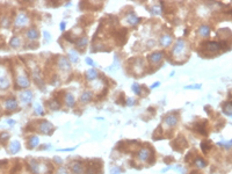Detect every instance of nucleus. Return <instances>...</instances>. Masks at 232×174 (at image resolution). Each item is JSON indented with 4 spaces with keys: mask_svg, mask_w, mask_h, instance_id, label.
<instances>
[{
    "mask_svg": "<svg viewBox=\"0 0 232 174\" xmlns=\"http://www.w3.org/2000/svg\"><path fill=\"white\" fill-rule=\"evenodd\" d=\"M64 101H65V104H66L67 107H71V108L74 106V104H76V99H74L73 94H71V93H66V94H65Z\"/></svg>",
    "mask_w": 232,
    "mask_h": 174,
    "instance_id": "nucleus-20",
    "label": "nucleus"
},
{
    "mask_svg": "<svg viewBox=\"0 0 232 174\" xmlns=\"http://www.w3.org/2000/svg\"><path fill=\"white\" fill-rule=\"evenodd\" d=\"M195 165H196V167H198V168H204L205 166H207V163H205L202 158H198V157H197L196 159H195Z\"/></svg>",
    "mask_w": 232,
    "mask_h": 174,
    "instance_id": "nucleus-29",
    "label": "nucleus"
},
{
    "mask_svg": "<svg viewBox=\"0 0 232 174\" xmlns=\"http://www.w3.org/2000/svg\"><path fill=\"white\" fill-rule=\"evenodd\" d=\"M186 51H187V46H186V42H185V40L179 38L178 41H177V43H175V45H174V48L172 49V53H173V56H175V57H180V56L185 55Z\"/></svg>",
    "mask_w": 232,
    "mask_h": 174,
    "instance_id": "nucleus-2",
    "label": "nucleus"
},
{
    "mask_svg": "<svg viewBox=\"0 0 232 174\" xmlns=\"http://www.w3.org/2000/svg\"><path fill=\"white\" fill-rule=\"evenodd\" d=\"M9 85H10V82H9V79L7 78V76L1 74L0 76V89H7Z\"/></svg>",
    "mask_w": 232,
    "mask_h": 174,
    "instance_id": "nucleus-19",
    "label": "nucleus"
},
{
    "mask_svg": "<svg viewBox=\"0 0 232 174\" xmlns=\"http://www.w3.org/2000/svg\"><path fill=\"white\" fill-rule=\"evenodd\" d=\"M88 42V40H87V37H81L78 40V42H77V45L79 46V48H84L86 44Z\"/></svg>",
    "mask_w": 232,
    "mask_h": 174,
    "instance_id": "nucleus-32",
    "label": "nucleus"
},
{
    "mask_svg": "<svg viewBox=\"0 0 232 174\" xmlns=\"http://www.w3.org/2000/svg\"><path fill=\"white\" fill-rule=\"evenodd\" d=\"M38 130L42 134H45V135H51L52 134V130H54V125L48 121H43L40 123L38 125Z\"/></svg>",
    "mask_w": 232,
    "mask_h": 174,
    "instance_id": "nucleus-6",
    "label": "nucleus"
},
{
    "mask_svg": "<svg viewBox=\"0 0 232 174\" xmlns=\"http://www.w3.org/2000/svg\"><path fill=\"white\" fill-rule=\"evenodd\" d=\"M28 21H29V17L26 13H23V12H21V13H19L16 17H15V20H14V25L16 27H23L26 26L28 23Z\"/></svg>",
    "mask_w": 232,
    "mask_h": 174,
    "instance_id": "nucleus-5",
    "label": "nucleus"
},
{
    "mask_svg": "<svg viewBox=\"0 0 232 174\" xmlns=\"http://www.w3.org/2000/svg\"><path fill=\"white\" fill-rule=\"evenodd\" d=\"M28 165H29V168L30 171L34 174H45L46 172L50 171L49 168V164L45 163V161H37L35 159H29L28 160Z\"/></svg>",
    "mask_w": 232,
    "mask_h": 174,
    "instance_id": "nucleus-1",
    "label": "nucleus"
},
{
    "mask_svg": "<svg viewBox=\"0 0 232 174\" xmlns=\"http://www.w3.org/2000/svg\"><path fill=\"white\" fill-rule=\"evenodd\" d=\"M159 85H160V82H159V81H157V82H154V84L152 85L151 88L152 89H153V88H157V87H159Z\"/></svg>",
    "mask_w": 232,
    "mask_h": 174,
    "instance_id": "nucleus-46",
    "label": "nucleus"
},
{
    "mask_svg": "<svg viewBox=\"0 0 232 174\" xmlns=\"http://www.w3.org/2000/svg\"><path fill=\"white\" fill-rule=\"evenodd\" d=\"M194 129L197 131V132H200V134H202V135H207V129H205V122H200V123H196L195 124V127H194Z\"/></svg>",
    "mask_w": 232,
    "mask_h": 174,
    "instance_id": "nucleus-22",
    "label": "nucleus"
},
{
    "mask_svg": "<svg viewBox=\"0 0 232 174\" xmlns=\"http://www.w3.org/2000/svg\"><path fill=\"white\" fill-rule=\"evenodd\" d=\"M55 161H56L57 164H63L62 158H59V157H55Z\"/></svg>",
    "mask_w": 232,
    "mask_h": 174,
    "instance_id": "nucleus-44",
    "label": "nucleus"
},
{
    "mask_svg": "<svg viewBox=\"0 0 232 174\" xmlns=\"http://www.w3.org/2000/svg\"><path fill=\"white\" fill-rule=\"evenodd\" d=\"M69 59L73 63H77L78 59H79V55H78V52L76 51V50H70L69 51Z\"/></svg>",
    "mask_w": 232,
    "mask_h": 174,
    "instance_id": "nucleus-25",
    "label": "nucleus"
},
{
    "mask_svg": "<svg viewBox=\"0 0 232 174\" xmlns=\"http://www.w3.org/2000/svg\"><path fill=\"white\" fill-rule=\"evenodd\" d=\"M20 100H21V102H23L25 104H30L31 100H33V92H30V91H25V92H22V93L20 94Z\"/></svg>",
    "mask_w": 232,
    "mask_h": 174,
    "instance_id": "nucleus-11",
    "label": "nucleus"
},
{
    "mask_svg": "<svg viewBox=\"0 0 232 174\" xmlns=\"http://www.w3.org/2000/svg\"><path fill=\"white\" fill-rule=\"evenodd\" d=\"M125 20H126V22H128L129 25H131V26H136V25H138V23L141 22V19H139L138 16H136L134 13L128 14Z\"/></svg>",
    "mask_w": 232,
    "mask_h": 174,
    "instance_id": "nucleus-15",
    "label": "nucleus"
},
{
    "mask_svg": "<svg viewBox=\"0 0 232 174\" xmlns=\"http://www.w3.org/2000/svg\"><path fill=\"white\" fill-rule=\"evenodd\" d=\"M84 170H85V167L79 161H74V163L71 164V171L74 174H82L84 173Z\"/></svg>",
    "mask_w": 232,
    "mask_h": 174,
    "instance_id": "nucleus-13",
    "label": "nucleus"
},
{
    "mask_svg": "<svg viewBox=\"0 0 232 174\" xmlns=\"http://www.w3.org/2000/svg\"><path fill=\"white\" fill-rule=\"evenodd\" d=\"M218 145H221V146H224V148H229L232 146V139L230 142H218Z\"/></svg>",
    "mask_w": 232,
    "mask_h": 174,
    "instance_id": "nucleus-35",
    "label": "nucleus"
},
{
    "mask_svg": "<svg viewBox=\"0 0 232 174\" xmlns=\"http://www.w3.org/2000/svg\"><path fill=\"white\" fill-rule=\"evenodd\" d=\"M58 68L62 70V71H69V70L71 69L69 59L66 57H64V56H61L58 58Z\"/></svg>",
    "mask_w": 232,
    "mask_h": 174,
    "instance_id": "nucleus-10",
    "label": "nucleus"
},
{
    "mask_svg": "<svg viewBox=\"0 0 232 174\" xmlns=\"http://www.w3.org/2000/svg\"><path fill=\"white\" fill-rule=\"evenodd\" d=\"M98 77V72L94 69H89L87 72H86V78L88 80H94V79Z\"/></svg>",
    "mask_w": 232,
    "mask_h": 174,
    "instance_id": "nucleus-26",
    "label": "nucleus"
},
{
    "mask_svg": "<svg viewBox=\"0 0 232 174\" xmlns=\"http://www.w3.org/2000/svg\"><path fill=\"white\" fill-rule=\"evenodd\" d=\"M34 109H35V113H36V114H38V115H43V114H44L43 107H42L41 104H38V102L34 104Z\"/></svg>",
    "mask_w": 232,
    "mask_h": 174,
    "instance_id": "nucleus-30",
    "label": "nucleus"
},
{
    "mask_svg": "<svg viewBox=\"0 0 232 174\" xmlns=\"http://www.w3.org/2000/svg\"><path fill=\"white\" fill-rule=\"evenodd\" d=\"M174 170L178 171V172H180L181 174H185V171H183L182 167H180V166H174Z\"/></svg>",
    "mask_w": 232,
    "mask_h": 174,
    "instance_id": "nucleus-41",
    "label": "nucleus"
},
{
    "mask_svg": "<svg viewBox=\"0 0 232 174\" xmlns=\"http://www.w3.org/2000/svg\"><path fill=\"white\" fill-rule=\"evenodd\" d=\"M9 45H10L12 48H19V46L21 45V40H20L19 37H16V36H14V37L10 38Z\"/></svg>",
    "mask_w": 232,
    "mask_h": 174,
    "instance_id": "nucleus-27",
    "label": "nucleus"
},
{
    "mask_svg": "<svg viewBox=\"0 0 232 174\" xmlns=\"http://www.w3.org/2000/svg\"><path fill=\"white\" fill-rule=\"evenodd\" d=\"M16 84H18L19 87H28L30 81L28 79L27 74L25 72H21V73H18L16 74Z\"/></svg>",
    "mask_w": 232,
    "mask_h": 174,
    "instance_id": "nucleus-7",
    "label": "nucleus"
},
{
    "mask_svg": "<svg viewBox=\"0 0 232 174\" xmlns=\"http://www.w3.org/2000/svg\"><path fill=\"white\" fill-rule=\"evenodd\" d=\"M151 156H152V152L149 150V148H141L139 150V152H138V160H141V161H147L149 159H151Z\"/></svg>",
    "mask_w": 232,
    "mask_h": 174,
    "instance_id": "nucleus-9",
    "label": "nucleus"
},
{
    "mask_svg": "<svg viewBox=\"0 0 232 174\" xmlns=\"http://www.w3.org/2000/svg\"><path fill=\"white\" fill-rule=\"evenodd\" d=\"M135 102H136V101H135V99H132V98H129V99L126 100V104H128V106H132Z\"/></svg>",
    "mask_w": 232,
    "mask_h": 174,
    "instance_id": "nucleus-40",
    "label": "nucleus"
},
{
    "mask_svg": "<svg viewBox=\"0 0 232 174\" xmlns=\"http://www.w3.org/2000/svg\"><path fill=\"white\" fill-rule=\"evenodd\" d=\"M86 63H87L88 65H91V66H93V65H94V63H93V61H92V59H91L89 57H87V58H86Z\"/></svg>",
    "mask_w": 232,
    "mask_h": 174,
    "instance_id": "nucleus-45",
    "label": "nucleus"
},
{
    "mask_svg": "<svg viewBox=\"0 0 232 174\" xmlns=\"http://www.w3.org/2000/svg\"><path fill=\"white\" fill-rule=\"evenodd\" d=\"M198 34L201 35V36H203V37L209 36V34H210V27L207 26V25L200 26V28H198Z\"/></svg>",
    "mask_w": 232,
    "mask_h": 174,
    "instance_id": "nucleus-23",
    "label": "nucleus"
},
{
    "mask_svg": "<svg viewBox=\"0 0 232 174\" xmlns=\"http://www.w3.org/2000/svg\"><path fill=\"white\" fill-rule=\"evenodd\" d=\"M21 150V144L19 140H12L9 143V146H8V152L10 154H15L18 153L19 151Z\"/></svg>",
    "mask_w": 232,
    "mask_h": 174,
    "instance_id": "nucleus-12",
    "label": "nucleus"
},
{
    "mask_svg": "<svg viewBox=\"0 0 232 174\" xmlns=\"http://www.w3.org/2000/svg\"><path fill=\"white\" fill-rule=\"evenodd\" d=\"M222 46H225V43H219V42H208L205 43V48L209 52H215L219 51Z\"/></svg>",
    "mask_w": 232,
    "mask_h": 174,
    "instance_id": "nucleus-8",
    "label": "nucleus"
},
{
    "mask_svg": "<svg viewBox=\"0 0 232 174\" xmlns=\"http://www.w3.org/2000/svg\"><path fill=\"white\" fill-rule=\"evenodd\" d=\"M162 57H164L162 52H160V51L153 52V53L150 55V61H151L153 64H157V63H159V62L162 59Z\"/></svg>",
    "mask_w": 232,
    "mask_h": 174,
    "instance_id": "nucleus-18",
    "label": "nucleus"
},
{
    "mask_svg": "<svg viewBox=\"0 0 232 174\" xmlns=\"http://www.w3.org/2000/svg\"><path fill=\"white\" fill-rule=\"evenodd\" d=\"M201 148H202V151L207 153L208 152V150L210 148V144H209V140H204V142H202L201 143Z\"/></svg>",
    "mask_w": 232,
    "mask_h": 174,
    "instance_id": "nucleus-33",
    "label": "nucleus"
},
{
    "mask_svg": "<svg viewBox=\"0 0 232 174\" xmlns=\"http://www.w3.org/2000/svg\"><path fill=\"white\" fill-rule=\"evenodd\" d=\"M131 88H132V91H134L136 94H138V95H141V87H139V85L137 84V82H135V84H132V86H131Z\"/></svg>",
    "mask_w": 232,
    "mask_h": 174,
    "instance_id": "nucleus-34",
    "label": "nucleus"
},
{
    "mask_svg": "<svg viewBox=\"0 0 232 174\" xmlns=\"http://www.w3.org/2000/svg\"><path fill=\"white\" fill-rule=\"evenodd\" d=\"M4 104H5V108L7 110H14L18 108V102L15 99H7V100H5Z\"/></svg>",
    "mask_w": 232,
    "mask_h": 174,
    "instance_id": "nucleus-14",
    "label": "nucleus"
},
{
    "mask_svg": "<svg viewBox=\"0 0 232 174\" xmlns=\"http://www.w3.org/2000/svg\"><path fill=\"white\" fill-rule=\"evenodd\" d=\"M223 112L224 114H226V115H229V116L232 117V102H228V104H224Z\"/></svg>",
    "mask_w": 232,
    "mask_h": 174,
    "instance_id": "nucleus-28",
    "label": "nucleus"
},
{
    "mask_svg": "<svg viewBox=\"0 0 232 174\" xmlns=\"http://www.w3.org/2000/svg\"><path fill=\"white\" fill-rule=\"evenodd\" d=\"M40 144V138L37 136H31L28 139V148H34Z\"/></svg>",
    "mask_w": 232,
    "mask_h": 174,
    "instance_id": "nucleus-21",
    "label": "nucleus"
},
{
    "mask_svg": "<svg viewBox=\"0 0 232 174\" xmlns=\"http://www.w3.org/2000/svg\"><path fill=\"white\" fill-rule=\"evenodd\" d=\"M8 136H9L8 134H6V132H1V134H0V142H1V143H4V142H6L5 139H7V138H8Z\"/></svg>",
    "mask_w": 232,
    "mask_h": 174,
    "instance_id": "nucleus-38",
    "label": "nucleus"
},
{
    "mask_svg": "<svg viewBox=\"0 0 232 174\" xmlns=\"http://www.w3.org/2000/svg\"><path fill=\"white\" fill-rule=\"evenodd\" d=\"M49 106H50V108H51L52 110H57V109H59V107H61L59 101H58V100H56V99H55V100H51Z\"/></svg>",
    "mask_w": 232,
    "mask_h": 174,
    "instance_id": "nucleus-31",
    "label": "nucleus"
},
{
    "mask_svg": "<svg viewBox=\"0 0 232 174\" xmlns=\"http://www.w3.org/2000/svg\"><path fill=\"white\" fill-rule=\"evenodd\" d=\"M151 13L153 15H159L160 14V8L158 7V6H156V7H152L151 8Z\"/></svg>",
    "mask_w": 232,
    "mask_h": 174,
    "instance_id": "nucleus-37",
    "label": "nucleus"
},
{
    "mask_svg": "<svg viewBox=\"0 0 232 174\" xmlns=\"http://www.w3.org/2000/svg\"><path fill=\"white\" fill-rule=\"evenodd\" d=\"M201 85H190V86H186L185 89H200Z\"/></svg>",
    "mask_w": 232,
    "mask_h": 174,
    "instance_id": "nucleus-39",
    "label": "nucleus"
},
{
    "mask_svg": "<svg viewBox=\"0 0 232 174\" xmlns=\"http://www.w3.org/2000/svg\"><path fill=\"white\" fill-rule=\"evenodd\" d=\"M92 100V92H89V91H86V92H84L80 96V101L82 104H88L89 101Z\"/></svg>",
    "mask_w": 232,
    "mask_h": 174,
    "instance_id": "nucleus-24",
    "label": "nucleus"
},
{
    "mask_svg": "<svg viewBox=\"0 0 232 174\" xmlns=\"http://www.w3.org/2000/svg\"><path fill=\"white\" fill-rule=\"evenodd\" d=\"M171 146L174 148L175 151H182V148H187V142L185 140L183 137H179L175 140L171 142Z\"/></svg>",
    "mask_w": 232,
    "mask_h": 174,
    "instance_id": "nucleus-4",
    "label": "nucleus"
},
{
    "mask_svg": "<svg viewBox=\"0 0 232 174\" xmlns=\"http://www.w3.org/2000/svg\"><path fill=\"white\" fill-rule=\"evenodd\" d=\"M65 26H66V22H65V21H62V22H61V25H59L61 30H65Z\"/></svg>",
    "mask_w": 232,
    "mask_h": 174,
    "instance_id": "nucleus-43",
    "label": "nucleus"
},
{
    "mask_svg": "<svg viewBox=\"0 0 232 174\" xmlns=\"http://www.w3.org/2000/svg\"><path fill=\"white\" fill-rule=\"evenodd\" d=\"M178 115L177 114H170V115H167L165 118H164V124H165V127H167V128H173V127H175L177 124H178Z\"/></svg>",
    "mask_w": 232,
    "mask_h": 174,
    "instance_id": "nucleus-3",
    "label": "nucleus"
},
{
    "mask_svg": "<svg viewBox=\"0 0 232 174\" xmlns=\"http://www.w3.org/2000/svg\"><path fill=\"white\" fill-rule=\"evenodd\" d=\"M7 123H8L9 125H13V124H15V121H14V120H8Z\"/></svg>",
    "mask_w": 232,
    "mask_h": 174,
    "instance_id": "nucleus-47",
    "label": "nucleus"
},
{
    "mask_svg": "<svg viewBox=\"0 0 232 174\" xmlns=\"http://www.w3.org/2000/svg\"><path fill=\"white\" fill-rule=\"evenodd\" d=\"M172 43V36L170 34H164L160 37V44L162 46H170Z\"/></svg>",
    "mask_w": 232,
    "mask_h": 174,
    "instance_id": "nucleus-17",
    "label": "nucleus"
},
{
    "mask_svg": "<svg viewBox=\"0 0 232 174\" xmlns=\"http://www.w3.org/2000/svg\"><path fill=\"white\" fill-rule=\"evenodd\" d=\"M43 35H44V37H45V40H46V41H49V40L51 38V35L49 34L48 32H43Z\"/></svg>",
    "mask_w": 232,
    "mask_h": 174,
    "instance_id": "nucleus-42",
    "label": "nucleus"
},
{
    "mask_svg": "<svg viewBox=\"0 0 232 174\" xmlns=\"http://www.w3.org/2000/svg\"><path fill=\"white\" fill-rule=\"evenodd\" d=\"M109 172H110V174H121L122 173V171L120 170V167H112Z\"/></svg>",
    "mask_w": 232,
    "mask_h": 174,
    "instance_id": "nucleus-36",
    "label": "nucleus"
},
{
    "mask_svg": "<svg viewBox=\"0 0 232 174\" xmlns=\"http://www.w3.org/2000/svg\"><path fill=\"white\" fill-rule=\"evenodd\" d=\"M26 36H27L28 40H30V41H36L37 38H38V32H37V29L35 28H30V29H28L27 33H26Z\"/></svg>",
    "mask_w": 232,
    "mask_h": 174,
    "instance_id": "nucleus-16",
    "label": "nucleus"
}]
</instances>
